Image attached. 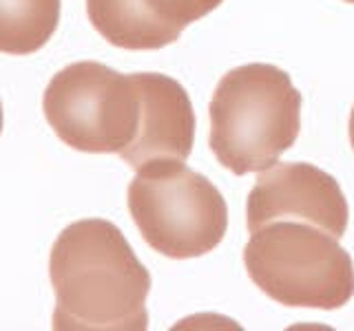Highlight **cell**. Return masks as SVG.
Segmentation results:
<instances>
[{"label": "cell", "instance_id": "cell-1", "mask_svg": "<svg viewBox=\"0 0 354 331\" xmlns=\"http://www.w3.org/2000/svg\"><path fill=\"white\" fill-rule=\"evenodd\" d=\"M49 276L55 331H144L151 274L118 225L82 219L53 243Z\"/></svg>", "mask_w": 354, "mask_h": 331}, {"label": "cell", "instance_id": "cell-2", "mask_svg": "<svg viewBox=\"0 0 354 331\" xmlns=\"http://www.w3.org/2000/svg\"><path fill=\"white\" fill-rule=\"evenodd\" d=\"M208 113L217 161L235 174L261 172L297 141L301 93L279 66L243 64L219 80Z\"/></svg>", "mask_w": 354, "mask_h": 331}, {"label": "cell", "instance_id": "cell-3", "mask_svg": "<svg viewBox=\"0 0 354 331\" xmlns=\"http://www.w3.org/2000/svg\"><path fill=\"white\" fill-rule=\"evenodd\" d=\"M250 281L288 307L339 309L354 296V263L337 237L304 221H272L250 232Z\"/></svg>", "mask_w": 354, "mask_h": 331}, {"label": "cell", "instance_id": "cell-4", "mask_svg": "<svg viewBox=\"0 0 354 331\" xmlns=\"http://www.w3.org/2000/svg\"><path fill=\"white\" fill-rule=\"evenodd\" d=\"M129 212L142 239L169 259H197L213 252L228 228L221 192L184 161H155L129 185Z\"/></svg>", "mask_w": 354, "mask_h": 331}, {"label": "cell", "instance_id": "cell-5", "mask_svg": "<svg viewBox=\"0 0 354 331\" xmlns=\"http://www.w3.org/2000/svg\"><path fill=\"white\" fill-rule=\"evenodd\" d=\"M42 110L66 146L120 154L138 135L142 97L133 75H122L100 62H75L51 77Z\"/></svg>", "mask_w": 354, "mask_h": 331}, {"label": "cell", "instance_id": "cell-6", "mask_svg": "<svg viewBox=\"0 0 354 331\" xmlns=\"http://www.w3.org/2000/svg\"><path fill=\"white\" fill-rule=\"evenodd\" d=\"M348 217V201L335 177L301 161L274 163L261 170L246 205L250 232L272 221H304L341 239Z\"/></svg>", "mask_w": 354, "mask_h": 331}, {"label": "cell", "instance_id": "cell-7", "mask_svg": "<svg viewBox=\"0 0 354 331\" xmlns=\"http://www.w3.org/2000/svg\"><path fill=\"white\" fill-rule=\"evenodd\" d=\"M142 97L138 135L120 152L133 170L155 161H186L195 143V113L184 86L162 73H133Z\"/></svg>", "mask_w": 354, "mask_h": 331}, {"label": "cell", "instance_id": "cell-8", "mask_svg": "<svg viewBox=\"0 0 354 331\" xmlns=\"http://www.w3.org/2000/svg\"><path fill=\"white\" fill-rule=\"evenodd\" d=\"M86 14L100 36L120 49L155 51L180 38L160 27L142 0H86Z\"/></svg>", "mask_w": 354, "mask_h": 331}, {"label": "cell", "instance_id": "cell-9", "mask_svg": "<svg viewBox=\"0 0 354 331\" xmlns=\"http://www.w3.org/2000/svg\"><path fill=\"white\" fill-rule=\"evenodd\" d=\"M60 22V0H0V53L31 55Z\"/></svg>", "mask_w": 354, "mask_h": 331}, {"label": "cell", "instance_id": "cell-10", "mask_svg": "<svg viewBox=\"0 0 354 331\" xmlns=\"http://www.w3.org/2000/svg\"><path fill=\"white\" fill-rule=\"evenodd\" d=\"M224 0H142L147 14L166 31L180 36L191 22L208 16Z\"/></svg>", "mask_w": 354, "mask_h": 331}, {"label": "cell", "instance_id": "cell-11", "mask_svg": "<svg viewBox=\"0 0 354 331\" xmlns=\"http://www.w3.org/2000/svg\"><path fill=\"white\" fill-rule=\"evenodd\" d=\"M350 146H352V152H354V106H352V113H350Z\"/></svg>", "mask_w": 354, "mask_h": 331}, {"label": "cell", "instance_id": "cell-12", "mask_svg": "<svg viewBox=\"0 0 354 331\" xmlns=\"http://www.w3.org/2000/svg\"><path fill=\"white\" fill-rule=\"evenodd\" d=\"M0 132H3V104H0Z\"/></svg>", "mask_w": 354, "mask_h": 331}, {"label": "cell", "instance_id": "cell-13", "mask_svg": "<svg viewBox=\"0 0 354 331\" xmlns=\"http://www.w3.org/2000/svg\"><path fill=\"white\" fill-rule=\"evenodd\" d=\"M346 3H350V5H354V0H346Z\"/></svg>", "mask_w": 354, "mask_h": 331}]
</instances>
